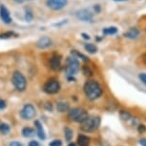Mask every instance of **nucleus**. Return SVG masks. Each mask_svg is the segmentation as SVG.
<instances>
[{
  "mask_svg": "<svg viewBox=\"0 0 146 146\" xmlns=\"http://www.w3.org/2000/svg\"><path fill=\"white\" fill-rule=\"evenodd\" d=\"M84 93L88 100H96L102 95V88L96 80H88L84 84Z\"/></svg>",
  "mask_w": 146,
  "mask_h": 146,
  "instance_id": "1",
  "label": "nucleus"
},
{
  "mask_svg": "<svg viewBox=\"0 0 146 146\" xmlns=\"http://www.w3.org/2000/svg\"><path fill=\"white\" fill-rule=\"evenodd\" d=\"M80 128L82 131L87 132V133H91V132H95L98 130L100 125V117H88L87 119H85L83 122L80 123Z\"/></svg>",
  "mask_w": 146,
  "mask_h": 146,
  "instance_id": "2",
  "label": "nucleus"
},
{
  "mask_svg": "<svg viewBox=\"0 0 146 146\" xmlns=\"http://www.w3.org/2000/svg\"><path fill=\"white\" fill-rule=\"evenodd\" d=\"M88 117H89V115H88L86 110L79 108V107L71 109L68 115L69 119L78 123H82L85 119H87Z\"/></svg>",
  "mask_w": 146,
  "mask_h": 146,
  "instance_id": "3",
  "label": "nucleus"
},
{
  "mask_svg": "<svg viewBox=\"0 0 146 146\" xmlns=\"http://www.w3.org/2000/svg\"><path fill=\"white\" fill-rule=\"evenodd\" d=\"M80 66H79L78 60L74 56L68 57L66 60V66H65V72L67 74L68 78L76 76L78 73Z\"/></svg>",
  "mask_w": 146,
  "mask_h": 146,
  "instance_id": "4",
  "label": "nucleus"
},
{
  "mask_svg": "<svg viewBox=\"0 0 146 146\" xmlns=\"http://www.w3.org/2000/svg\"><path fill=\"white\" fill-rule=\"evenodd\" d=\"M12 82L13 84V86L19 92H23L25 91L27 87V81L26 78L20 72H15L13 74V78H12Z\"/></svg>",
  "mask_w": 146,
  "mask_h": 146,
  "instance_id": "5",
  "label": "nucleus"
},
{
  "mask_svg": "<svg viewBox=\"0 0 146 146\" xmlns=\"http://www.w3.org/2000/svg\"><path fill=\"white\" fill-rule=\"evenodd\" d=\"M44 92L49 94V95H54L57 94L60 90V83L56 78H50L46 82L43 88Z\"/></svg>",
  "mask_w": 146,
  "mask_h": 146,
  "instance_id": "6",
  "label": "nucleus"
},
{
  "mask_svg": "<svg viewBox=\"0 0 146 146\" xmlns=\"http://www.w3.org/2000/svg\"><path fill=\"white\" fill-rule=\"evenodd\" d=\"M35 114H36V112H35V108L33 104H25L20 111V117L26 120L34 118Z\"/></svg>",
  "mask_w": 146,
  "mask_h": 146,
  "instance_id": "7",
  "label": "nucleus"
},
{
  "mask_svg": "<svg viewBox=\"0 0 146 146\" xmlns=\"http://www.w3.org/2000/svg\"><path fill=\"white\" fill-rule=\"evenodd\" d=\"M67 3V0H46L47 6L54 11H59L63 9L66 7Z\"/></svg>",
  "mask_w": 146,
  "mask_h": 146,
  "instance_id": "8",
  "label": "nucleus"
},
{
  "mask_svg": "<svg viewBox=\"0 0 146 146\" xmlns=\"http://www.w3.org/2000/svg\"><path fill=\"white\" fill-rule=\"evenodd\" d=\"M76 16L81 21H91L94 17V13L89 9H81L76 13Z\"/></svg>",
  "mask_w": 146,
  "mask_h": 146,
  "instance_id": "9",
  "label": "nucleus"
},
{
  "mask_svg": "<svg viewBox=\"0 0 146 146\" xmlns=\"http://www.w3.org/2000/svg\"><path fill=\"white\" fill-rule=\"evenodd\" d=\"M49 64H50V68L52 70L58 71L59 69L61 68V56H60L59 54H54L50 58Z\"/></svg>",
  "mask_w": 146,
  "mask_h": 146,
  "instance_id": "10",
  "label": "nucleus"
},
{
  "mask_svg": "<svg viewBox=\"0 0 146 146\" xmlns=\"http://www.w3.org/2000/svg\"><path fill=\"white\" fill-rule=\"evenodd\" d=\"M0 17H1L2 21L6 24H10L12 22V17H11L9 10L7 9L6 6L1 5L0 6Z\"/></svg>",
  "mask_w": 146,
  "mask_h": 146,
  "instance_id": "11",
  "label": "nucleus"
},
{
  "mask_svg": "<svg viewBox=\"0 0 146 146\" xmlns=\"http://www.w3.org/2000/svg\"><path fill=\"white\" fill-rule=\"evenodd\" d=\"M52 45V39L48 36H42L37 40L36 47L39 49H47Z\"/></svg>",
  "mask_w": 146,
  "mask_h": 146,
  "instance_id": "12",
  "label": "nucleus"
},
{
  "mask_svg": "<svg viewBox=\"0 0 146 146\" xmlns=\"http://www.w3.org/2000/svg\"><path fill=\"white\" fill-rule=\"evenodd\" d=\"M139 34H140V32L139 29L136 28V27H131L127 32H125L124 34H123V35H124V37L129 38V39H136L139 35Z\"/></svg>",
  "mask_w": 146,
  "mask_h": 146,
  "instance_id": "13",
  "label": "nucleus"
},
{
  "mask_svg": "<svg viewBox=\"0 0 146 146\" xmlns=\"http://www.w3.org/2000/svg\"><path fill=\"white\" fill-rule=\"evenodd\" d=\"M35 128H36V132H37V136L39 137L40 139H46V134H45V131L43 129V126L42 124L39 122L38 120H36L35 122Z\"/></svg>",
  "mask_w": 146,
  "mask_h": 146,
  "instance_id": "14",
  "label": "nucleus"
},
{
  "mask_svg": "<svg viewBox=\"0 0 146 146\" xmlns=\"http://www.w3.org/2000/svg\"><path fill=\"white\" fill-rule=\"evenodd\" d=\"M56 109L59 113H65L70 111V105L65 101H59L56 104Z\"/></svg>",
  "mask_w": 146,
  "mask_h": 146,
  "instance_id": "15",
  "label": "nucleus"
},
{
  "mask_svg": "<svg viewBox=\"0 0 146 146\" xmlns=\"http://www.w3.org/2000/svg\"><path fill=\"white\" fill-rule=\"evenodd\" d=\"M78 146H89L90 145V139L84 135H79L78 137Z\"/></svg>",
  "mask_w": 146,
  "mask_h": 146,
  "instance_id": "16",
  "label": "nucleus"
},
{
  "mask_svg": "<svg viewBox=\"0 0 146 146\" xmlns=\"http://www.w3.org/2000/svg\"><path fill=\"white\" fill-rule=\"evenodd\" d=\"M117 32H118V30L117 27H115V26L106 27V28H104L102 30L103 35H114L115 34H117Z\"/></svg>",
  "mask_w": 146,
  "mask_h": 146,
  "instance_id": "17",
  "label": "nucleus"
},
{
  "mask_svg": "<svg viewBox=\"0 0 146 146\" xmlns=\"http://www.w3.org/2000/svg\"><path fill=\"white\" fill-rule=\"evenodd\" d=\"M84 49L86 50L89 54H96V52H98V47H96L95 44L93 43H86L84 45Z\"/></svg>",
  "mask_w": 146,
  "mask_h": 146,
  "instance_id": "18",
  "label": "nucleus"
},
{
  "mask_svg": "<svg viewBox=\"0 0 146 146\" xmlns=\"http://www.w3.org/2000/svg\"><path fill=\"white\" fill-rule=\"evenodd\" d=\"M71 54H72V56H73L74 57H76V58H78V57H79L80 59H82L83 61L85 62H87V61H89V58L86 56H84L83 54H81V53H79L78 51H76V50H73L71 52Z\"/></svg>",
  "mask_w": 146,
  "mask_h": 146,
  "instance_id": "19",
  "label": "nucleus"
},
{
  "mask_svg": "<svg viewBox=\"0 0 146 146\" xmlns=\"http://www.w3.org/2000/svg\"><path fill=\"white\" fill-rule=\"evenodd\" d=\"M22 135L25 137H32L35 135V131L33 128L30 127H24L22 129Z\"/></svg>",
  "mask_w": 146,
  "mask_h": 146,
  "instance_id": "20",
  "label": "nucleus"
},
{
  "mask_svg": "<svg viewBox=\"0 0 146 146\" xmlns=\"http://www.w3.org/2000/svg\"><path fill=\"white\" fill-rule=\"evenodd\" d=\"M11 130V127L9 124H7V123H0V133L6 135L10 132Z\"/></svg>",
  "mask_w": 146,
  "mask_h": 146,
  "instance_id": "21",
  "label": "nucleus"
},
{
  "mask_svg": "<svg viewBox=\"0 0 146 146\" xmlns=\"http://www.w3.org/2000/svg\"><path fill=\"white\" fill-rule=\"evenodd\" d=\"M64 133H65V139H66V140L70 141V140L73 139V130L70 129L69 127H65L64 128Z\"/></svg>",
  "mask_w": 146,
  "mask_h": 146,
  "instance_id": "22",
  "label": "nucleus"
},
{
  "mask_svg": "<svg viewBox=\"0 0 146 146\" xmlns=\"http://www.w3.org/2000/svg\"><path fill=\"white\" fill-rule=\"evenodd\" d=\"M13 36H16V34H15V33L12 32V31L3 33V34L0 35V38H1V39H7V38H11Z\"/></svg>",
  "mask_w": 146,
  "mask_h": 146,
  "instance_id": "23",
  "label": "nucleus"
},
{
  "mask_svg": "<svg viewBox=\"0 0 146 146\" xmlns=\"http://www.w3.org/2000/svg\"><path fill=\"white\" fill-rule=\"evenodd\" d=\"M119 115L121 117V119L123 120H129L132 118V115L129 112H126V111H120L119 112Z\"/></svg>",
  "mask_w": 146,
  "mask_h": 146,
  "instance_id": "24",
  "label": "nucleus"
},
{
  "mask_svg": "<svg viewBox=\"0 0 146 146\" xmlns=\"http://www.w3.org/2000/svg\"><path fill=\"white\" fill-rule=\"evenodd\" d=\"M25 19L26 21H31L33 19V13L30 9H27L25 12Z\"/></svg>",
  "mask_w": 146,
  "mask_h": 146,
  "instance_id": "25",
  "label": "nucleus"
},
{
  "mask_svg": "<svg viewBox=\"0 0 146 146\" xmlns=\"http://www.w3.org/2000/svg\"><path fill=\"white\" fill-rule=\"evenodd\" d=\"M83 73H84V75L87 76H91L93 75L92 70H91L88 66H83Z\"/></svg>",
  "mask_w": 146,
  "mask_h": 146,
  "instance_id": "26",
  "label": "nucleus"
},
{
  "mask_svg": "<svg viewBox=\"0 0 146 146\" xmlns=\"http://www.w3.org/2000/svg\"><path fill=\"white\" fill-rule=\"evenodd\" d=\"M61 145H62V142H61V140H59V139H54L49 143V146H61Z\"/></svg>",
  "mask_w": 146,
  "mask_h": 146,
  "instance_id": "27",
  "label": "nucleus"
},
{
  "mask_svg": "<svg viewBox=\"0 0 146 146\" xmlns=\"http://www.w3.org/2000/svg\"><path fill=\"white\" fill-rule=\"evenodd\" d=\"M139 78L140 79V81H141L143 84L146 85V73H140L139 75Z\"/></svg>",
  "mask_w": 146,
  "mask_h": 146,
  "instance_id": "28",
  "label": "nucleus"
},
{
  "mask_svg": "<svg viewBox=\"0 0 146 146\" xmlns=\"http://www.w3.org/2000/svg\"><path fill=\"white\" fill-rule=\"evenodd\" d=\"M137 130H139V133H144V132L146 131V126L144 124H139V127H137Z\"/></svg>",
  "mask_w": 146,
  "mask_h": 146,
  "instance_id": "29",
  "label": "nucleus"
},
{
  "mask_svg": "<svg viewBox=\"0 0 146 146\" xmlns=\"http://www.w3.org/2000/svg\"><path fill=\"white\" fill-rule=\"evenodd\" d=\"M5 108H6V102L0 98V110H3Z\"/></svg>",
  "mask_w": 146,
  "mask_h": 146,
  "instance_id": "30",
  "label": "nucleus"
},
{
  "mask_svg": "<svg viewBox=\"0 0 146 146\" xmlns=\"http://www.w3.org/2000/svg\"><path fill=\"white\" fill-rule=\"evenodd\" d=\"M94 10H95V12L96 13H100V6L98 4H96V5H95V6H94Z\"/></svg>",
  "mask_w": 146,
  "mask_h": 146,
  "instance_id": "31",
  "label": "nucleus"
},
{
  "mask_svg": "<svg viewBox=\"0 0 146 146\" xmlns=\"http://www.w3.org/2000/svg\"><path fill=\"white\" fill-rule=\"evenodd\" d=\"M29 146H39V142H37L36 140H32L29 143Z\"/></svg>",
  "mask_w": 146,
  "mask_h": 146,
  "instance_id": "32",
  "label": "nucleus"
},
{
  "mask_svg": "<svg viewBox=\"0 0 146 146\" xmlns=\"http://www.w3.org/2000/svg\"><path fill=\"white\" fill-rule=\"evenodd\" d=\"M9 146H22V144L18 141H12L9 144Z\"/></svg>",
  "mask_w": 146,
  "mask_h": 146,
  "instance_id": "33",
  "label": "nucleus"
},
{
  "mask_svg": "<svg viewBox=\"0 0 146 146\" xmlns=\"http://www.w3.org/2000/svg\"><path fill=\"white\" fill-rule=\"evenodd\" d=\"M139 144L141 145V146H146V139H139Z\"/></svg>",
  "mask_w": 146,
  "mask_h": 146,
  "instance_id": "34",
  "label": "nucleus"
},
{
  "mask_svg": "<svg viewBox=\"0 0 146 146\" xmlns=\"http://www.w3.org/2000/svg\"><path fill=\"white\" fill-rule=\"evenodd\" d=\"M81 35H82V37H83L84 39H86V40H89L90 39V35H87V34H85V33H83V34H82Z\"/></svg>",
  "mask_w": 146,
  "mask_h": 146,
  "instance_id": "35",
  "label": "nucleus"
},
{
  "mask_svg": "<svg viewBox=\"0 0 146 146\" xmlns=\"http://www.w3.org/2000/svg\"><path fill=\"white\" fill-rule=\"evenodd\" d=\"M66 20H63L62 22H59V23H56V24H54V26H60V25H62V24H65L66 23Z\"/></svg>",
  "mask_w": 146,
  "mask_h": 146,
  "instance_id": "36",
  "label": "nucleus"
},
{
  "mask_svg": "<svg viewBox=\"0 0 146 146\" xmlns=\"http://www.w3.org/2000/svg\"><path fill=\"white\" fill-rule=\"evenodd\" d=\"M15 2H16V3H23L24 1H26V0H13Z\"/></svg>",
  "mask_w": 146,
  "mask_h": 146,
  "instance_id": "37",
  "label": "nucleus"
},
{
  "mask_svg": "<svg viewBox=\"0 0 146 146\" xmlns=\"http://www.w3.org/2000/svg\"><path fill=\"white\" fill-rule=\"evenodd\" d=\"M68 146H76V145L74 142H70V143H69V144H68Z\"/></svg>",
  "mask_w": 146,
  "mask_h": 146,
  "instance_id": "38",
  "label": "nucleus"
},
{
  "mask_svg": "<svg viewBox=\"0 0 146 146\" xmlns=\"http://www.w3.org/2000/svg\"><path fill=\"white\" fill-rule=\"evenodd\" d=\"M114 1H117V2H123V1H127V0H114Z\"/></svg>",
  "mask_w": 146,
  "mask_h": 146,
  "instance_id": "39",
  "label": "nucleus"
}]
</instances>
